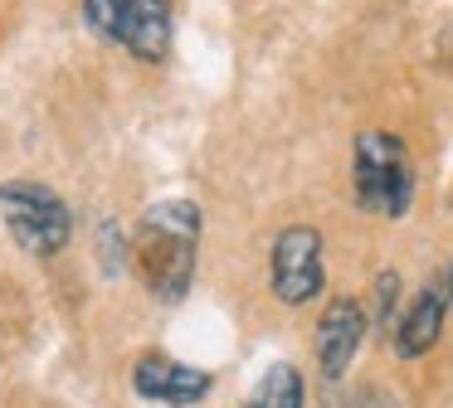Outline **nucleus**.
<instances>
[{
  "label": "nucleus",
  "instance_id": "obj_1",
  "mask_svg": "<svg viewBox=\"0 0 453 408\" xmlns=\"http://www.w3.org/2000/svg\"><path fill=\"white\" fill-rule=\"evenodd\" d=\"M196 248H200V209L190 200H161L147 209L132 243V262H137L142 282L151 297L180 301L196 277Z\"/></svg>",
  "mask_w": 453,
  "mask_h": 408
},
{
  "label": "nucleus",
  "instance_id": "obj_2",
  "mask_svg": "<svg viewBox=\"0 0 453 408\" xmlns=\"http://www.w3.org/2000/svg\"><path fill=\"white\" fill-rule=\"evenodd\" d=\"M351 190L365 214L404 219L414 200V161L400 136L390 132H361L351 151Z\"/></svg>",
  "mask_w": 453,
  "mask_h": 408
},
{
  "label": "nucleus",
  "instance_id": "obj_3",
  "mask_svg": "<svg viewBox=\"0 0 453 408\" xmlns=\"http://www.w3.org/2000/svg\"><path fill=\"white\" fill-rule=\"evenodd\" d=\"M0 219H5L11 238L20 243L25 253H35V258H54L73 233L69 204H64L50 185H35V180H5L0 185Z\"/></svg>",
  "mask_w": 453,
  "mask_h": 408
},
{
  "label": "nucleus",
  "instance_id": "obj_4",
  "mask_svg": "<svg viewBox=\"0 0 453 408\" xmlns=\"http://www.w3.org/2000/svg\"><path fill=\"white\" fill-rule=\"evenodd\" d=\"M326 272H322V233L307 229V223H293L273 238V253H268V287L283 306H307V301L322 291Z\"/></svg>",
  "mask_w": 453,
  "mask_h": 408
},
{
  "label": "nucleus",
  "instance_id": "obj_5",
  "mask_svg": "<svg viewBox=\"0 0 453 408\" xmlns=\"http://www.w3.org/2000/svg\"><path fill=\"white\" fill-rule=\"evenodd\" d=\"M210 384H215V379H210L205 369L180 365V359H171V355H142L137 369H132V389H137L142 398H151V404H171V408H186V404H196V398H205Z\"/></svg>",
  "mask_w": 453,
  "mask_h": 408
},
{
  "label": "nucleus",
  "instance_id": "obj_6",
  "mask_svg": "<svg viewBox=\"0 0 453 408\" xmlns=\"http://www.w3.org/2000/svg\"><path fill=\"white\" fill-rule=\"evenodd\" d=\"M171 29H176V0H122L118 44L142 64H157L171 54Z\"/></svg>",
  "mask_w": 453,
  "mask_h": 408
},
{
  "label": "nucleus",
  "instance_id": "obj_7",
  "mask_svg": "<svg viewBox=\"0 0 453 408\" xmlns=\"http://www.w3.org/2000/svg\"><path fill=\"white\" fill-rule=\"evenodd\" d=\"M361 340H365V311H361V301H351V297L326 301L322 321H317V365H322V374L326 379H342L346 369H351Z\"/></svg>",
  "mask_w": 453,
  "mask_h": 408
},
{
  "label": "nucleus",
  "instance_id": "obj_8",
  "mask_svg": "<svg viewBox=\"0 0 453 408\" xmlns=\"http://www.w3.org/2000/svg\"><path fill=\"white\" fill-rule=\"evenodd\" d=\"M449 297H453V291H443L439 282L419 287V297L410 301V311L395 321V355H400V359L429 355L434 340H439V330H443V311H449Z\"/></svg>",
  "mask_w": 453,
  "mask_h": 408
},
{
  "label": "nucleus",
  "instance_id": "obj_9",
  "mask_svg": "<svg viewBox=\"0 0 453 408\" xmlns=\"http://www.w3.org/2000/svg\"><path fill=\"white\" fill-rule=\"evenodd\" d=\"M244 408H303V374L293 365H273L244 398Z\"/></svg>",
  "mask_w": 453,
  "mask_h": 408
},
{
  "label": "nucleus",
  "instance_id": "obj_10",
  "mask_svg": "<svg viewBox=\"0 0 453 408\" xmlns=\"http://www.w3.org/2000/svg\"><path fill=\"white\" fill-rule=\"evenodd\" d=\"M118 15H122V0H83V19H88L93 34H103L108 44H118Z\"/></svg>",
  "mask_w": 453,
  "mask_h": 408
},
{
  "label": "nucleus",
  "instance_id": "obj_11",
  "mask_svg": "<svg viewBox=\"0 0 453 408\" xmlns=\"http://www.w3.org/2000/svg\"><path fill=\"white\" fill-rule=\"evenodd\" d=\"M375 301H380V321L390 326V311H395V301H400V272H380V277H375Z\"/></svg>",
  "mask_w": 453,
  "mask_h": 408
},
{
  "label": "nucleus",
  "instance_id": "obj_12",
  "mask_svg": "<svg viewBox=\"0 0 453 408\" xmlns=\"http://www.w3.org/2000/svg\"><path fill=\"white\" fill-rule=\"evenodd\" d=\"M449 291H453V287H449Z\"/></svg>",
  "mask_w": 453,
  "mask_h": 408
}]
</instances>
